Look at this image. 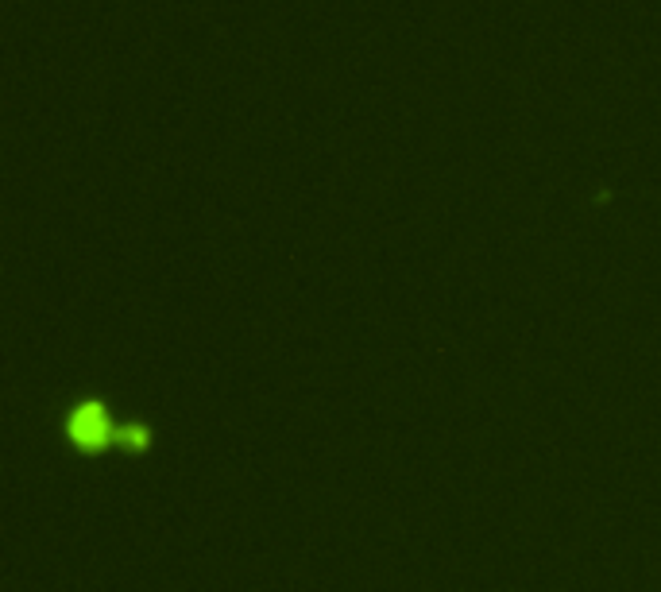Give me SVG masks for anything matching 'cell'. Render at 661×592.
<instances>
[{"label": "cell", "mask_w": 661, "mask_h": 592, "mask_svg": "<svg viewBox=\"0 0 661 592\" xmlns=\"http://www.w3.org/2000/svg\"><path fill=\"white\" fill-rule=\"evenodd\" d=\"M66 434H70V442L78 445V449H89V453H101V449H109V445H132V449H147L151 442V434H147L140 422H132V426H116L113 418L105 415V407L101 403H82L70 422H66Z\"/></svg>", "instance_id": "obj_1"}]
</instances>
